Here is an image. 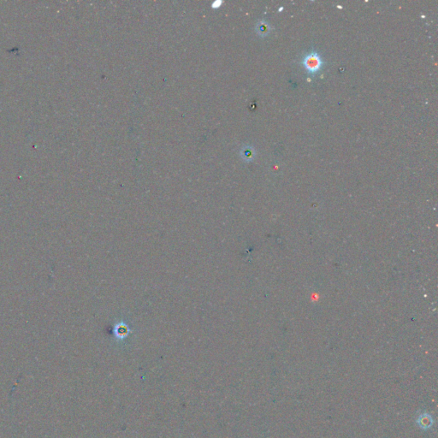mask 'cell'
<instances>
[{"instance_id":"obj_1","label":"cell","mask_w":438,"mask_h":438,"mask_svg":"<svg viewBox=\"0 0 438 438\" xmlns=\"http://www.w3.org/2000/svg\"><path fill=\"white\" fill-rule=\"evenodd\" d=\"M302 64L308 72L316 74L321 69L323 60L316 51H312L304 57Z\"/></svg>"},{"instance_id":"obj_2","label":"cell","mask_w":438,"mask_h":438,"mask_svg":"<svg viewBox=\"0 0 438 438\" xmlns=\"http://www.w3.org/2000/svg\"><path fill=\"white\" fill-rule=\"evenodd\" d=\"M270 24L266 21H258V24L256 26V31L260 36H266L270 32Z\"/></svg>"},{"instance_id":"obj_3","label":"cell","mask_w":438,"mask_h":438,"mask_svg":"<svg viewBox=\"0 0 438 438\" xmlns=\"http://www.w3.org/2000/svg\"><path fill=\"white\" fill-rule=\"evenodd\" d=\"M242 159L246 161H251L254 159V150L251 147H245L241 151Z\"/></svg>"}]
</instances>
